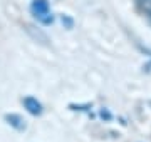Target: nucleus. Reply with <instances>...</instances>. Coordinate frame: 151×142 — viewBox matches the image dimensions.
<instances>
[{
    "mask_svg": "<svg viewBox=\"0 0 151 142\" xmlns=\"http://www.w3.org/2000/svg\"><path fill=\"white\" fill-rule=\"evenodd\" d=\"M25 30H27V33L34 38V40H37L39 44H44V45H47V44H49L47 33H44L40 28L34 27V25H25Z\"/></svg>",
    "mask_w": 151,
    "mask_h": 142,
    "instance_id": "4",
    "label": "nucleus"
},
{
    "mask_svg": "<svg viewBox=\"0 0 151 142\" xmlns=\"http://www.w3.org/2000/svg\"><path fill=\"white\" fill-rule=\"evenodd\" d=\"M5 122L19 132H24L25 129H27V124H25L24 117L19 115V114H5Z\"/></svg>",
    "mask_w": 151,
    "mask_h": 142,
    "instance_id": "2",
    "label": "nucleus"
},
{
    "mask_svg": "<svg viewBox=\"0 0 151 142\" xmlns=\"http://www.w3.org/2000/svg\"><path fill=\"white\" fill-rule=\"evenodd\" d=\"M22 102H24V107L27 109L29 114H32V115H40L42 114V110H44L42 104H40L35 97H30V95H29V97H25Z\"/></svg>",
    "mask_w": 151,
    "mask_h": 142,
    "instance_id": "3",
    "label": "nucleus"
},
{
    "mask_svg": "<svg viewBox=\"0 0 151 142\" xmlns=\"http://www.w3.org/2000/svg\"><path fill=\"white\" fill-rule=\"evenodd\" d=\"M139 9H141V12H143V15L148 18V22L151 23V0H141Z\"/></svg>",
    "mask_w": 151,
    "mask_h": 142,
    "instance_id": "5",
    "label": "nucleus"
},
{
    "mask_svg": "<svg viewBox=\"0 0 151 142\" xmlns=\"http://www.w3.org/2000/svg\"><path fill=\"white\" fill-rule=\"evenodd\" d=\"M30 12L42 25H50L54 22V15L50 13V5L47 0H34L30 4Z\"/></svg>",
    "mask_w": 151,
    "mask_h": 142,
    "instance_id": "1",
    "label": "nucleus"
},
{
    "mask_svg": "<svg viewBox=\"0 0 151 142\" xmlns=\"http://www.w3.org/2000/svg\"><path fill=\"white\" fill-rule=\"evenodd\" d=\"M60 22H62V25H64L67 30H70V28L74 27V20H72L69 15H60Z\"/></svg>",
    "mask_w": 151,
    "mask_h": 142,
    "instance_id": "6",
    "label": "nucleus"
}]
</instances>
